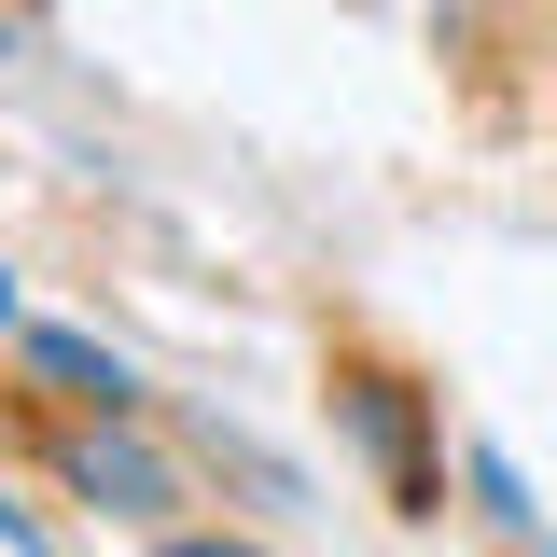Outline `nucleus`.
<instances>
[{
	"label": "nucleus",
	"instance_id": "5",
	"mask_svg": "<svg viewBox=\"0 0 557 557\" xmlns=\"http://www.w3.org/2000/svg\"><path fill=\"white\" fill-rule=\"evenodd\" d=\"M168 557H251V544H168Z\"/></svg>",
	"mask_w": 557,
	"mask_h": 557
},
{
	"label": "nucleus",
	"instance_id": "3",
	"mask_svg": "<svg viewBox=\"0 0 557 557\" xmlns=\"http://www.w3.org/2000/svg\"><path fill=\"white\" fill-rule=\"evenodd\" d=\"M474 502L502 516V530H530V487H516V460H502V446H474Z\"/></svg>",
	"mask_w": 557,
	"mask_h": 557
},
{
	"label": "nucleus",
	"instance_id": "1",
	"mask_svg": "<svg viewBox=\"0 0 557 557\" xmlns=\"http://www.w3.org/2000/svg\"><path fill=\"white\" fill-rule=\"evenodd\" d=\"M84 502H112V516H168V460L153 446H126V432H70V460H57Z\"/></svg>",
	"mask_w": 557,
	"mask_h": 557
},
{
	"label": "nucleus",
	"instance_id": "2",
	"mask_svg": "<svg viewBox=\"0 0 557 557\" xmlns=\"http://www.w3.org/2000/svg\"><path fill=\"white\" fill-rule=\"evenodd\" d=\"M28 362H42V376H70L84 405H112V418L139 405V376H126V362H112L98 335H70V321H28Z\"/></svg>",
	"mask_w": 557,
	"mask_h": 557
},
{
	"label": "nucleus",
	"instance_id": "6",
	"mask_svg": "<svg viewBox=\"0 0 557 557\" xmlns=\"http://www.w3.org/2000/svg\"><path fill=\"white\" fill-rule=\"evenodd\" d=\"M0 335H14V278H0Z\"/></svg>",
	"mask_w": 557,
	"mask_h": 557
},
{
	"label": "nucleus",
	"instance_id": "4",
	"mask_svg": "<svg viewBox=\"0 0 557 557\" xmlns=\"http://www.w3.org/2000/svg\"><path fill=\"white\" fill-rule=\"evenodd\" d=\"M0 544H14V557H42V530H28V516H14V502H0Z\"/></svg>",
	"mask_w": 557,
	"mask_h": 557
}]
</instances>
